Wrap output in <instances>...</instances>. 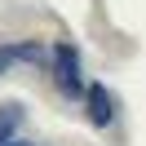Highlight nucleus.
I'll return each mask as SVG.
<instances>
[{"mask_svg": "<svg viewBox=\"0 0 146 146\" xmlns=\"http://www.w3.org/2000/svg\"><path fill=\"white\" fill-rule=\"evenodd\" d=\"M53 80H58V89H62L66 98L84 93V75H80V53H75L71 44H58V49H53Z\"/></svg>", "mask_w": 146, "mask_h": 146, "instance_id": "nucleus-1", "label": "nucleus"}, {"mask_svg": "<svg viewBox=\"0 0 146 146\" xmlns=\"http://www.w3.org/2000/svg\"><path fill=\"white\" fill-rule=\"evenodd\" d=\"M115 119V102H111L106 84H89V124L93 128H106Z\"/></svg>", "mask_w": 146, "mask_h": 146, "instance_id": "nucleus-2", "label": "nucleus"}, {"mask_svg": "<svg viewBox=\"0 0 146 146\" xmlns=\"http://www.w3.org/2000/svg\"><path fill=\"white\" fill-rule=\"evenodd\" d=\"M44 58V44L36 40H18V44H0V75L9 71L13 62H40Z\"/></svg>", "mask_w": 146, "mask_h": 146, "instance_id": "nucleus-3", "label": "nucleus"}, {"mask_svg": "<svg viewBox=\"0 0 146 146\" xmlns=\"http://www.w3.org/2000/svg\"><path fill=\"white\" fill-rule=\"evenodd\" d=\"M18 124H22V106H18V102H0V146L13 142Z\"/></svg>", "mask_w": 146, "mask_h": 146, "instance_id": "nucleus-4", "label": "nucleus"}, {"mask_svg": "<svg viewBox=\"0 0 146 146\" xmlns=\"http://www.w3.org/2000/svg\"><path fill=\"white\" fill-rule=\"evenodd\" d=\"M5 146H27V142H5Z\"/></svg>", "mask_w": 146, "mask_h": 146, "instance_id": "nucleus-5", "label": "nucleus"}]
</instances>
